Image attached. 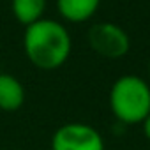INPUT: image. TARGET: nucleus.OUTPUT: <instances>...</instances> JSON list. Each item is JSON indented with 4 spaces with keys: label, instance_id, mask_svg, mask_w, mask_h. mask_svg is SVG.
I'll return each mask as SVG.
<instances>
[{
    "label": "nucleus",
    "instance_id": "nucleus-1",
    "mask_svg": "<svg viewBox=\"0 0 150 150\" xmlns=\"http://www.w3.org/2000/svg\"><path fill=\"white\" fill-rule=\"evenodd\" d=\"M23 51L35 69L55 71L69 60L72 39L64 23L51 18H41L25 27Z\"/></svg>",
    "mask_w": 150,
    "mask_h": 150
},
{
    "label": "nucleus",
    "instance_id": "nucleus-2",
    "mask_svg": "<svg viewBox=\"0 0 150 150\" xmlns=\"http://www.w3.org/2000/svg\"><path fill=\"white\" fill-rule=\"evenodd\" d=\"M108 103L118 124L138 125L150 113V83L138 74H124L113 81Z\"/></svg>",
    "mask_w": 150,
    "mask_h": 150
},
{
    "label": "nucleus",
    "instance_id": "nucleus-3",
    "mask_svg": "<svg viewBox=\"0 0 150 150\" xmlns=\"http://www.w3.org/2000/svg\"><path fill=\"white\" fill-rule=\"evenodd\" d=\"M51 150H106L103 134L90 124L67 122L60 125L50 143Z\"/></svg>",
    "mask_w": 150,
    "mask_h": 150
},
{
    "label": "nucleus",
    "instance_id": "nucleus-4",
    "mask_svg": "<svg viewBox=\"0 0 150 150\" xmlns=\"http://www.w3.org/2000/svg\"><path fill=\"white\" fill-rule=\"evenodd\" d=\"M88 46L92 51L104 58H122L131 50V37L129 34L117 23L101 21L88 28L87 34Z\"/></svg>",
    "mask_w": 150,
    "mask_h": 150
},
{
    "label": "nucleus",
    "instance_id": "nucleus-5",
    "mask_svg": "<svg viewBox=\"0 0 150 150\" xmlns=\"http://www.w3.org/2000/svg\"><path fill=\"white\" fill-rule=\"evenodd\" d=\"M101 0H57V11L67 23H85L96 16Z\"/></svg>",
    "mask_w": 150,
    "mask_h": 150
},
{
    "label": "nucleus",
    "instance_id": "nucleus-6",
    "mask_svg": "<svg viewBox=\"0 0 150 150\" xmlns=\"http://www.w3.org/2000/svg\"><path fill=\"white\" fill-rule=\"evenodd\" d=\"M25 103L23 83L9 72H0V110L13 113L18 111Z\"/></svg>",
    "mask_w": 150,
    "mask_h": 150
},
{
    "label": "nucleus",
    "instance_id": "nucleus-7",
    "mask_svg": "<svg viewBox=\"0 0 150 150\" xmlns=\"http://www.w3.org/2000/svg\"><path fill=\"white\" fill-rule=\"evenodd\" d=\"M46 6L48 0H11V13L20 25L28 27L44 18Z\"/></svg>",
    "mask_w": 150,
    "mask_h": 150
},
{
    "label": "nucleus",
    "instance_id": "nucleus-8",
    "mask_svg": "<svg viewBox=\"0 0 150 150\" xmlns=\"http://www.w3.org/2000/svg\"><path fill=\"white\" fill-rule=\"evenodd\" d=\"M141 125H143V134H145V138L150 141V113H148L146 118L141 122Z\"/></svg>",
    "mask_w": 150,
    "mask_h": 150
},
{
    "label": "nucleus",
    "instance_id": "nucleus-9",
    "mask_svg": "<svg viewBox=\"0 0 150 150\" xmlns=\"http://www.w3.org/2000/svg\"><path fill=\"white\" fill-rule=\"evenodd\" d=\"M148 78H150V60H148Z\"/></svg>",
    "mask_w": 150,
    "mask_h": 150
}]
</instances>
